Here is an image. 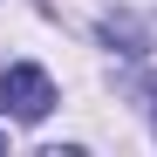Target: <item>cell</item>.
Instances as JSON below:
<instances>
[{
	"instance_id": "1",
	"label": "cell",
	"mask_w": 157,
	"mask_h": 157,
	"mask_svg": "<svg viewBox=\"0 0 157 157\" xmlns=\"http://www.w3.org/2000/svg\"><path fill=\"white\" fill-rule=\"evenodd\" d=\"M48 109H55V82H48V68H34V62L0 68V116H14V123H41Z\"/></svg>"
},
{
	"instance_id": "2",
	"label": "cell",
	"mask_w": 157,
	"mask_h": 157,
	"mask_svg": "<svg viewBox=\"0 0 157 157\" xmlns=\"http://www.w3.org/2000/svg\"><path fill=\"white\" fill-rule=\"evenodd\" d=\"M102 34H109V41H123V55H144V28H137L130 14H109V21H102Z\"/></svg>"
},
{
	"instance_id": "3",
	"label": "cell",
	"mask_w": 157,
	"mask_h": 157,
	"mask_svg": "<svg viewBox=\"0 0 157 157\" xmlns=\"http://www.w3.org/2000/svg\"><path fill=\"white\" fill-rule=\"evenodd\" d=\"M144 102H150V123H157V75H150V82H144Z\"/></svg>"
},
{
	"instance_id": "4",
	"label": "cell",
	"mask_w": 157,
	"mask_h": 157,
	"mask_svg": "<svg viewBox=\"0 0 157 157\" xmlns=\"http://www.w3.org/2000/svg\"><path fill=\"white\" fill-rule=\"evenodd\" d=\"M0 144H7V137H0Z\"/></svg>"
}]
</instances>
